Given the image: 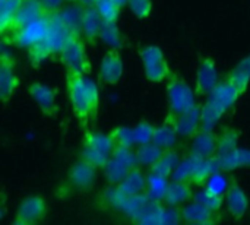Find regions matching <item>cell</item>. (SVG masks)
Listing matches in <instances>:
<instances>
[{
	"mask_svg": "<svg viewBox=\"0 0 250 225\" xmlns=\"http://www.w3.org/2000/svg\"><path fill=\"white\" fill-rule=\"evenodd\" d=\"M67 97L76 120L82 129H86L89 122L95 120L100 110L98 86L81 72L67 70L66 73Z\"/></svg>",
	"mask_w": 250,
	"mask_h": 225,
	"instance_id": "1",
	"label": "cell"
},
{
	"mask_svg": "<svg viewBox=\"0 0 250 225\" xmlns=\"http://www.w3.org/2000/svg\"><path fill=\"white\" fill-rule=\"evenodd\" d=\"M85 44L86 42L82 38L79 29L67 35L57 53L59 60L66 67V70L81 72L83 75H89L92 72V64L86 54Z\"/></svg>",
	"mask_w": 250,
	"mask_h": 225,
	"instance_id": "2",
	"label": "cell"
},
{
	"mask_svg": "<svg viewBox=\"0 0 250 225\" xmlns=\"http://www.w3.org/2000/svg\"><path fill=\"white\" fill-rule=\"evenodd\" d=\"M166 83H167L166 91L168 100V113H167L168 117L179 116L196 105V94L188 85V82L180 73L171 72Z\"/></svg>",
	"mask_w": 250,
	"mask_h": 225,
	"instance_id": "3",
	"label": "cell"
},
{
	"mask_svg": "<svg viewBox=\"0 0 250 225\" xmlns=\"http://www.w3.org/2000/svg\"><path fill=\"white\" fill-rule=\"evenodd\" d=\"M54 12L56 10H51L47 15L38 18L37 20L7 32L6 35H3V38H4L3 42L28 50L31 45H34L35 42H38V41H41V40H44L47 37Z\"/></svg>",
	"mask_w": 250,
	"mask_h": 225,
	"instance_id": "4",
	"label": "cell"
},
{
	"mask_svg": "<svg viewBox=\"0 0 250 225\" xmlns=\"http://www.w3.org/2000/svg\"><path fill=\"white\" fill-rule=\"evenodd\" d=\"M139 57L144 64L145 76L149 82H164L171 75V69L163 50L158 45H144L139 48Z\"/></svg>",
	"mask_w": 250,
	"mask_h": 225,
	"instance_id": "5",
	"label": "cell"
},
{
	"mask_svg": "<svg viewBox=\"0 0 250 225\" xmlns=\"http://www.w3.org/2000/svg\"><path fill=\"white\" fill-rule=\"evenodd\" d=\"M48 212V206L41 196H28L25 198L15 215L13 225H34L41 223Z\"/></svg>",
	"mask_w": 250,
	"mask_h": 225,
	"instance_id": "6",
	"label": "cell"
},
{
	"mask_svg": "<svg viewBox=\"0 0 250 225\" xmlns=\"http://www.w3.org/2000/svg\"><path fill=\"white\" fill-rule=\"evenodd\" d=\"M171 123L176 127V132L179 133V136L186 138V139H193L198 132L201 130V123H202V105H195L190 110L174 116V117H168L166 116V120Z\"/></svg>",
	"mask_w": 250,
	"mask_h": 225,
	"instance_id": "7",
	"label": "cell"
},
{
	"mask_svg": "<svg viewBox=\"0 0 250 225\" xmlns=\"http://www.w3.org/2000/svg\"><path fill=\"white\" fill-rule=\"evenodd\" d=\"M218 83H220V75L215 60L212 57H202L196 72V82H195L196 97H208Z\"/></svg>",
	"mask_w": 250,
	"mask_h": 225,
	"instance_id": "8",
	"label": "cell"
},
{
	"mask_svg": "<svg viewBox=\"0 0 250 225\" xmlns=\"http://www.w3.org/2000/svg\"><path fill=\"white\" fill-rule=\"evenodd\" d=\"M97 168L88 164L86 161L81 160L76 161L67 174L66 184L69 189L78 190V192H88L94 187L95 179H97Z\"/></svg>",
	"mask_w": 250,
	"mask_h": 225,
	"instance_id": "9",
	"label": "cell"
},
{
	"mask_svg": "<svg viewBox=\"0 0 250 225\" xmlns=\"http://www.w3.org/2000/svg\"><path fill=\"white\" fill-rule=\"evenodd\" d=\"M103 18L100 12L97 10L95 4L82 6L81 15H79V31L82 38L86 44H95L97 38L101 35L103 29Z\"/></svg>",
	"mask_w": 250,
	"mask_h": 225,
	"instance_id": "10",
	"label": "cell"
},
{
	"mask_svg": "<svg viewBox=\"0 0 250 225\" xmlns=\"http://www.w3.org/2000/svg\"><path fill=\"white\" fill-rule=\"evenodd\" d=\"M242 97V92L237 89V86L230 82L227 78L220 81V83L215 86V89L208 95V100L214 107H217L221 113H227Z\"/></svg>",
	"mask_w": 250,
	"mask_h": 225,
	"instance_id": "11",
	"label": "cell"
},
{
	"mask_svg": "<svg viewBox=\"0 0 250 225\" xmlns=\"http://www.w3.org/2000/svg\"><path fill=\"white\" fill-rule=\"evenodd\" d=\"M13 59L6 50L1 53L0 59V100L6 104L19 86V78L13 70Z\"/></svg>",
	"mask_w": 250,
	"mask_h": 225,
	"instance_id": "12",
	"label": "cell"
},
{
	"mask_svg": "<svg viewBox=\"0 0 250 225\" xmlns=\"http://www.w3.org/2000/svg\"><path fill=\"white\" fill-rule=\"evenodd\" d=\"M123 76V59L119 48H110L100 64V81L107 85H116Z\"/></svg>",
	"mask_w": 250,
	"mask_h": 225,
	"instance_id": "13",
	"label": "cell"
},
{
	"mask_svg": "<svg viewBox=\"0 0 250 225\" xmlns=\"http://www.w3.org/2000/svg\"><path fill=\"white\" fill-rule=\"evenodd\" d=\"M29 97L37 102L41 113L47 117H53L57 114V104H56V95L57 91L45 83L41 82H32L28 86Z\"/></svg>",
	"mask_w": 250,
	"mask_h": 225,
	"instance_id": "14",
	"label": "cell"
},
{
	"mask_svg": "<svg viewBox=\"0 0 250 225\" xmlns=\"http://www.w3.org/2000/svg\"><path fill=\"white\" fill-rule=\"evenodd\" d=\"M180 209H182V221L185 224L214 225L220 223L221 220L220 212H214L195 201L183 205Z\"/></svg>",
	"mask_w": 250,
	"mask_h": 225,
	"instance_id": "15",
	"label": "cell"
},
{
	"mask_svg": "<svg viewBox=\"0 0 250 225\" xmlns=\"http://www.w3.org/2000/svg\"><path fill=\"white\" fill-rule=\"evenodd\" d=\"M218 152V133L214 130H199L198 135L192 139V146L189 154L199 158L207 160L215 157Z\"/></svg>",
	"mask_w": 250,
	"mask_h": 225,
	"instance_id": "16",
	"label": "cell"
},
{
	"mask_svg": "<svg viewBox=\"0 0 250 225\" xmlns=\"http://www.w3.org/2000/svg\"><path fill=\"white\" fill-rule=\"evenodd\" d=\"M48 12H51V10L45 6V3L42 0H23L13 18L10 31L31 23V22L37 20L38 18L47 15Z\"/></svg>",
	"mask_w": 250,
	"mask_h": 225,
	"instance_id": "17",
	"label": "cell"
},
{
	"mask_svg": "<svg viewBox=\"0 0 250 225\" xmlns=\"http://www.w3.org/2000/svg\"><path fill=\"white\" fill-rule=\"evenodd\" d=\"M229 214L234 218V220H242L248 211L249 206V199L246 196V193L243 192V189L240 187V184L233 179L230 189L224 198Z\"/></svg>",
	"mask_w": 250,
	"mask_h": 225,
	"instance_id": "18",
	"label": "cell"
},
{
	"mask_svg": "<svg viewBox=\"0 0 250 225\" xmlns=\"http://www.w3.org/2000/svg\"><path fill=\"white\" fill-rule=\"evenodd\" d=\"M192 183L189 182H177V180H171L168 190L166 193L164 202L163 205L167 206H177L182 208L183 205H186L188 202L193 201L195 192L192 189Z\"/></svg>",
	"mask_w": 250,
	"mask_h": 225,
	"instance_id": "19",
	"label": "cell"
},
{
	"mask_svg": "<svg viewBox=\"0 0 250 225\" xmlns=\"http://www.w3.org/2000/svg\"><path fill=\"white\" fill-rule=\"evenodd\" d=\"M146 184L148 176L142 173L141 167H135L129 171V174L117 187L126 196H141L146 193Z\"/></svg>",
	"mask_w": 250,
	"mask_h": 225,
	"instance_id": "20",
	"label": "cell"
},
{
	"mask_svg": "<svg viewBox=\"0 0 250 225\" xmlns=\"http://www.w3.org/2000/svg\"><path fill=\"white\" fill-rule=\"evenodd\" d=\"M221 171V164H220V158L218 155L212 157V158H207V160H201L195 168L193 177L190 180V183L193 186H201L204 187L205 183L209 180L211 176H214L215 173Z\"/></svg>",
	"mask_w": 250,
	"mask_h": 225,
	"instance_id": "21",
	"label": "cell"
},
{
	"mask_svg": "<svg viewBox=\"0 0 250 225\" xmlns=\"http://www.w3.org/2000/svg\"><path fill=\"white\" fill-rule=\"evenodd\" d=\"M82 145L89 146L92 149H97V151L107 154V155H111V152L114 149V143H113L110 135H104L101 132L88 130V129H85V133L82 138Z\"/></svg>",
	"mask_w": 250,
	"mask_h": 225,
	"instance_id": "22",
	"label": "cell"
},
{
	"mask_svg": "<svg viewBox=\"0 0 250 225\" xmlns=\"http://www.w3.org/2000/svg\"><path fill=\"white\" fill-rule=\"evenodd\" d=\"M180 163V155L177 151L174 149H167L163 152V155L160 157V160L149 167V173L158 174V176H164V177H171L173 171L176 170V167Z\"/></svg>",
	"mask_w": 250,
	"mask_h": 225,
	"instance_id": "23",
	"label": "cell"
},
{
	"mask_svg": "<svg viewBox=\"0 0 250 225\" xmlns=\"http://www.w3.org/2000/svg\"><path fill=\"white\" fill-rule=\"evenodd\" d=\"M230 82H233L237 89L242 92V95L246 92L250 83V56L239 61L226 76Z\"/></svg>",
	"mask_w": 250,
	"mask_h": 225,
	"instance_id": "24",
	"label": "cell"
},
{
	"mask_svg": "<svg viewBox=\"0 0 250 225\" xmlns=\"http://www.w3.org/2000/svg\"><path fill=\"white\" fill-rule=\"evenodd\" d=\"M177 138H179V133L176 132V127L171 123L164 122L161 126L155 127L152 142L158 145L163 151H167V149H174L177 143Z\"/></svg>",
	"mask_w": 250,
	"mask_h": 225,
	"instance_id": "25",
	"label": "cell"
},
{
	"mask_svg": "<svg viewBox=\"0 0 250 225\" xmlns=\"http://www.w3.org/2000/svg\"><path fill=\"white\" fill-rule=\"evenodd\" d=\"M168 186H170L168 177L149 173L148 174V184H146V193L145 195L148 196L149 201L163 204L164 198H166V193L168 190Z\"/></svg>",
	"mask_w": 250,
	"mask_h": 225,
	"instance_id": "26",
	"label": "cell"
},
{
	"mask_svg": "<svg viewBox=\"0 0 250 225\" xmlns=\"http://www.w3.org/2000/svg\"><path fill=\"white\" fill-rule=\"evenodd\" d=\"M220 158V164H221V171H231L236 168H250V149H242L237 148L233 152L224 155V157H218Z\"/></svg>",
	"mask_w": 250,
	"mask_h": 225,
	"instance_id": "27",
	"label": "cell"
},
{
	"mask_svg": "<svg viewBox=\"0 0 250 225\" xmlns=\"http://www.w3.org/2000/svg\"><path fill=\"white\" fill-rule=\"evenodd\" d=\"M53 54H57V51L47 37L28 48V59L34 67H38L44 60H47Z\"/></svg>",
	"mask_w": 250,
	"mask_h": 225,
	"instance_id": "28",
	"label": "cell"
},
{
	"mask_svg": "<svg viewBox=\"0 0 250 225\" xmlns=\"http://www.w3.org/2000/svg\"><path fill=\"white\" fill-rule=\"evenodd\" d=\"M240 141V130L234 127H224L221 133H218V157H224L234 149H237V143Z\"/></svg>",
	"mask_w": 250,
	"mask_h": 225,
	"instance_id": "29",
	"label": "cell"
},
{
	"mask_svg": "<svg viewBox=\"0 0 250 225\" xmlns=\"http://www.w3.org/2000/svg\"><path fill=\"white\" fill-rule=\"evenodd\" d=\"M23 0H0V32L6 35L12 29L13 18Z\"/></svg>",
	"mask_w": 250,
	"mask_h": 225,
	"instance_id": "30",
	"label": "cell"
},
{
	"mask_svg": "<svg viewBox=\"0 0 250 225\" xmlns=\"http://www.w3.org/2000/svg\"><path fill=\"white\" fill-rule=\"evenodd\" d=\"M130 170L132 168L126 167L119 160L110 157L107 165L104 167V177H105V180H107V183L110 186H119L125 180V177L129 174Z\"/></svg>",
	"mask_w": 250,
	"mask_h": 225,
	"instance_id": "31",
	"label": "cell"
},
{
	"mask_svg": "<svg viewBox=\"0 0 250 225\" xmlns=\"http://www.w3.org/2000/svg\"><path fill=\"white\" fill-rule=\"evenodd\" d=\"M135 152H136V160H138L139 167H151L160 160L164 151L154 142H149L145 145H139Z\"/></svg>",
	"mask_w": 250,
	"mask_h": 225,
	"instance_id": "32",
	"label": "cell"
},
{
	"mask_svg": "<svg viewBox=\"0 0 250 225\" xmlns=\"http://www.w3.org/2000/svg\"><path fill=\"white\" fill-rule=\"evenodd\" d=\"M199 161H201L199 158H196V157L189 154L186 158L180 160L179 165L176 167V170L173 171L170 179L171 180H177V182H189L190 183V180L193 177V173H195V168H196Z\"/></svg>",
	"mask_w": 250,
	"mask_h": 225,
	"instance_id": "33",
	"label": "cell"
},
{
	"mask_svg": "<svg viewBox=\"0 0 250 225\" xmlns=\"http://www.w3.org/2000/svg\"><path fill=\"white\" fill-rule=\"evenodd\" d=\"M224 171H218L215 173L214 176L209 177V180L205 183V189L209 190L211 193L217 195V196H221V198H226L229 189H230V184H231V180L233 177H229L226 174H223Z\"/></svg>",
	"mask_w": 250,
	"mask_h": 225,
	"instance_id": "34",
	"label": "cell"
},
{
	"mask_svg": "<svg viewBox=\"0 0 250 225\" xmlns=\"http://www.w3.org/2000/svg\"><path fill=\"white\" fill-rule=\"evenodd\" d=\"M95 7H97V10L101 15L103 22L117 23L122 6L116 0H97L95 1Z\"/></svg>",
	"mask_w": 250,
	"mask_h": 225,
	"instance_id": "35",
	"label": "cell"
},
{
	"mask_svg": "<svg viewBox=\"0 0 250 225\" xmlns=\"http://www.w3.org/2000/svg\"><path fill=\"white\" fill-rule=\"evenodd\" d=\"M110 138L114 143V146H123V148H133L136 145L133 127L119 126L114 127L110 133Z\"/></svg>",
	"mask_w": 250,
	"mask_h": 225,
	"instance_id": "36",
	"label": "cell"
},
{
	"mask_svg": "<svg viewBox=\"0 0 250 225\" xmlns=\"http://www.w3.org/2000/svg\"><path fill=\"white\" fill-rule=\"evenodd\" d=\"M111 155H107V154H103L97 149H92L89 146H83L82 145V151L79 154V158L86 161L88 164H91L92 167H95L97 170H104V167L107 165L108 160H110Z\"/></svg>",
	"mask_w": 250,
	"mask_h": 225,
	"instance_id": "37",
	"label": "cell"
},
{
	"mask_svg": "<svg viewBox=\"0 0 250 225\" xmlns=\"http://www.w3.org/2000/svg\"><path fill=\"white\" fill-rule=\"evenodd\" d=\"M193 201H195V202H199L201 205L207 206L208 209H211V211H214V212H220V211H221V206H223L224 198L217 196V195L211 193L209 190H207V189L204 187L202 190H199V192L195 193Z\"/></svg>",
	"mask_w": 250,
	"mask_h": 225,
	"instance_id": "38",
	"label": "cell"
},
{
	"mask_svg": "<svg viewBox=\"0 0 250 225\" xmlns=\"http://www.w3.org/2000/svg\"><path fill=\"white\" fill-rule=\"evenodd\" d=\"M133 133H135V141L136 145H145L152 142L154 139V133H155V127L146 122V120H141L135 127H133Z\"/></svg>",
	"mask_w": 250,
	"mask_h": 225,
	"instance_id": "39",
	"label": "cell"
},
{
	"mask_svg": "<svg viewBox=\"0 0 250 225\" xmlns=\"http://www.w3.org/2000/svg\"><path fill=\"white\" fill-rule=\"evenodd\" d=\"M133 148H123V146H114L111 157L119 160L122 164H125L129 168H135L139 167L138 165V160H136V152L132 151Z\"/></svg>",
	"mask_w": 250,
	"mask_h": 225,
	"instance_id": "40",
	"label": "cell"
},
{
	"mask_svg": "<svg viewBox=\"0 0 250 225\" xmlns=\"http://www.w3.org/2000/svg\"><path fill=\"white\" fill-rule=\"evenodd\" d=\"M127 6L139 19H146L152 12V0H127Z\"/></svg>",
	"mask_w": 250,
	"mask_h": 225,
	"instance_id": "41",
	"label": "cell"
},
{
	"mask_svg": "<svg viewBox=\"0 0 250 225\" xmlns=\"http://www.w3.org/2000/svg\"><path fill=\"white\" fill-rule=\"evenodd\" d=\"M100 38H103L104 42L107 44H113L116 48H119V45L122 44V38L117 29V23H103V29H101V35Z\"/></svg>",
	"mask_w": 250,
	"mask_h": 225,
	"instance_id": "42",
	"label": "cell"
},
{
	"mask_svg": "<svg viewBox=\"0 0 250 225\" xmlns=\"http://www.w3.org/2000/svg\"><path fill=\"white\" fill-rule=\"evenodd\" d=\"M183 223L182 221V209L177 206H167L164 205V211H163V220L161 224H179Z\"/></svg>",
	"mask_w": 250,
	"mask_h": 225,
	"instance_id": "43",
	"label": "cell"
},
{
	"mask_svg": "<svg viewBox=\"0 0 250 225\" xmlns=\"http://www.w3.org/2000/svg\"><path fill=\"white\" fill-rule=\"evenodd\" d=\"M64 1H69V3H78L79 0H64Z\"/></svg>",
	"mask_w": 250,
	"mask_h": 225,
	"instance_id": "44",
	"label": "cell"
}]
</instances>
